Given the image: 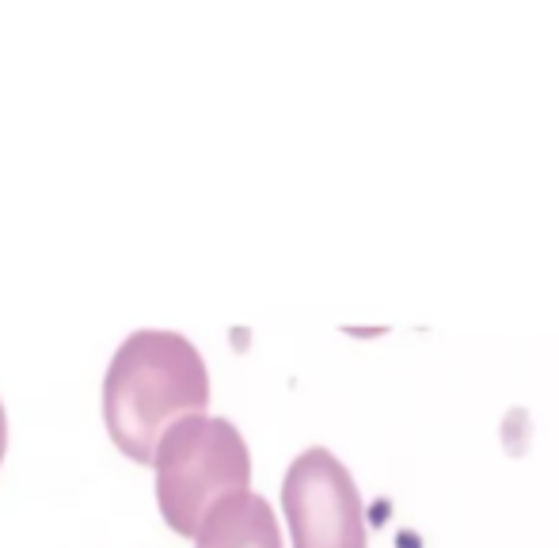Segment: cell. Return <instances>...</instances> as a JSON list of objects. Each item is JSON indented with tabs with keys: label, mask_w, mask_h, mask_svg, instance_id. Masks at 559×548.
Returning <instances> with one entry per match:
<instances>
[{
	"label": "cell",
	"mask_w": 559,
	"mask_h": 548,
	"mask_svg": "<svg viewBox=\"0 0 559 548\" xmlns=\"http://www.w3.org/2000/svg\"><path fill=\"white\" fill-rule=\"evenodd\" d=\"M206 404L210 373L187 335L133 332L107 366L104 419L133 461H153L164 430L187 415H206Z\"/></svg>",
	"instance_id": "obj_1"
},
{
	"label": "cell",
	"mask_w": 559,
	"mask_h": 548,
	"mask_svg": "<svg viewBox=\"0 0 559 548\" xmlns=\"http://www.w3.org/2000/svg\"><path fill=\"white\" fill-rule=\"evenodd\" d=\"M156 507L176 534L194 537L222 499L251 484V453L228 419L187 415L171 422L153 453Z\"/></svg>",
	"instance_id": "obj_2"
},
{
	"label": "cell",
	"mask_w": 559,
	"mask_h": 548,
	"mask_svg": "<svg viewBox=\"0 0 559 548\" xmlns=\"http://www.w3.org/2000/svg\"><path fill=\"white\" fill-rule=\"evenodd\" d=\"M282 511L294 548H366V511L354 476L324 445L294 457L282 480Z\"/></svg>",
	"instance_id": "obj_3"
},
{
	"label": "cell",
	"mask_w": 559,
	"mask_h": 548,
	"mask_svg": "<svg viewBox=\"0 0 559 548\" xmlns=\"http://www.w3.org/2000/svg\"><path fill=\"white\" fill-rule=\"evenodd\" d=\"M194 541L199 548H282V534L271 503L255 491H240L206 514Z\"/></svg>",
	"instance_id": "obj_4"
},
{
	"label": "cell",
	"mask_w": 559,
	"mask_h": 548,
	"mask_svg": "<svg viewBox=\"0 0 559 548\" xmlns=\"http://www.w3.org/2000/svg\"><path fill=\"white\" fill-rule=\"evenodd\" d=\"M4 445H8V415L4 404H0V461H4Z\"/></svg>",
	"instance_id": "obj_5"
}]
</instances>
